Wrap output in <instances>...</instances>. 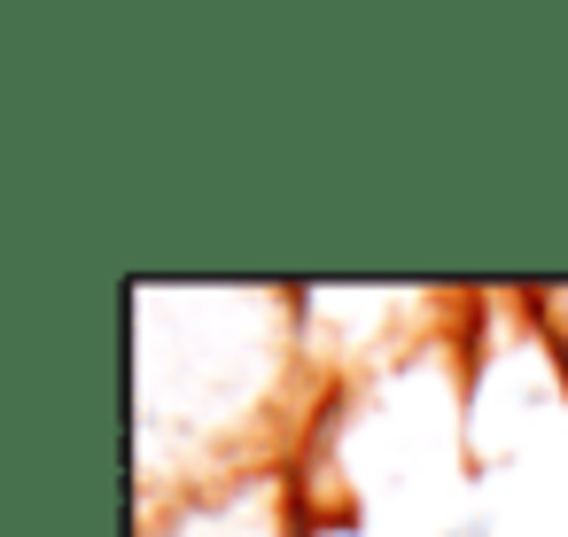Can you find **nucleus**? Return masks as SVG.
Here are the masks:
<instances>
[]
</instances>
